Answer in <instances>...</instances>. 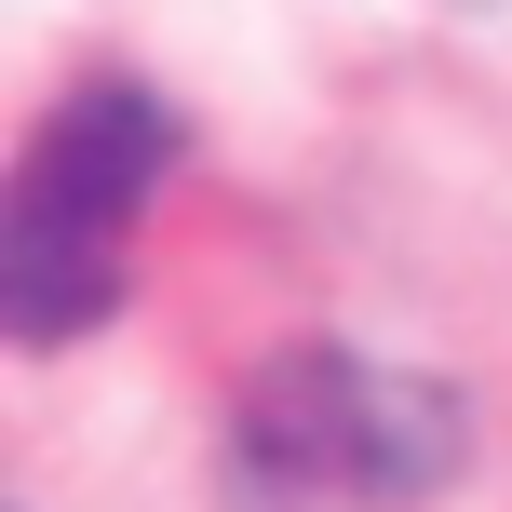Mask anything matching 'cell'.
<instances>
[{
  "instance_id": "obj_2",
  "label": "cell",
  "mask_w": 512,
  "mask_h": 512,
  "mask_svg": "<svg viewBox=\"0 0 512 512\" xmlns=\"http://www.w3.org/2000/svg\"><path fill=\"white\" fill-rule=\"evenodd\" d=\"M459 391L364 351H283L243 391V486L256 512H418L459 486Z\"/></svg>"
},
{
  "instance_id": "obj_1",
  "label": "cell",
  "mask_w": 512,
  "mask_h": 512,
  "mask_svg": "<svg viewBox=\"0 0 512 512\" xmlns=\"http://www.w3.org/2000/svg\"><path fill=\"white\" fill-rule=\"evenodd\" d=\"M162 162H176V122H162L135 81H81L14 162V203H0V324L27 351L81 337L108 297H122V243L149 216Z\"/></svg>"
}]
</instances>
